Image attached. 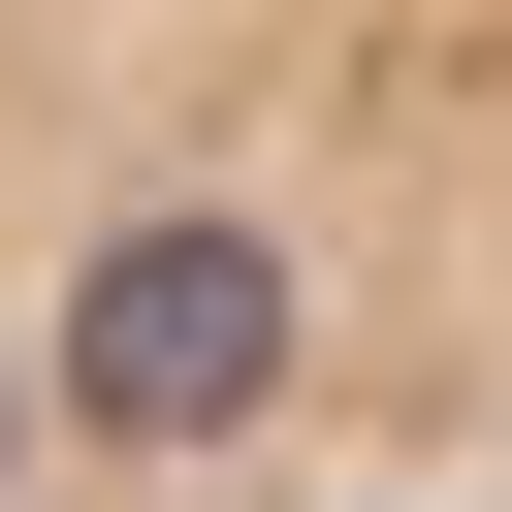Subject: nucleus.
I'll list each match as a JSON object with an SVG mask.
<instances>
[{
    "mask_svg": "<svg viewBox=\"0 0 512 512\" xmlns=\"http://www.w3.org/2000/svg\"><path fill=\"white\" fill-rule=\"evenodd\" d=\"M0 480H32V352H0Z\"/></svg>",
    "mask_w": 512,
    "mask_h": 512,
    "instance_id": "f03ea898",
    "label": "nucleus"
},
{
    "mask_svg": "<svg viewBox=\"0 0 512 512\" xmlns=\"http://www.w3.org/2000/svg\"><path fill=\"white\" fill-rule=\"evenodd\" d=\"M32 384H64L96 448H224V416H288V256H256V224H128Z\"/></svg>",
    "mask_w": 512,
    "mask_h": 512,
    "instance_id": "f257e3e1",
    "label": "nucleus"
}]
</instances>
